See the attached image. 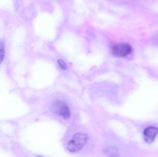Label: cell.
<instances>
[{
    "mask_svg": "<svg viewBox=\"0 0 158 157\" xmlns=\"http://www.w3.org/2000/svg\"><path fill=\"white\" fill-rule=\"evenodd\" d=\"M88 135L83 132H77L68 142L67 149L71 152H77L83 149L88 142Z\"/></svg>",
    "mask_w": 158,
    "mask_h": 157,
    "instance_id": "obj_1",
    "label": "cell"
},
{
    "mask_svg": "<svg viewBox=\"0 0 158 157\" xmlns=\"http://www.w3.org/2000/svg\"><path fill=\"white\" fill-rule=\"evenodd\" d=\"M52 109L54 113L58 115L59 116H61L64 119H68L70 116V109H69V106L65 102L61 101V100H57L54 102L52 103Z\"/></svg>",
    "mask_w": 158,
    "mask_h": 157,
    "instance_id": "obj_2",
    "label": "cell"
},
{
    "mask_svg": "<svg viewBox=\"0 0 158 157\" xmlns=\"http://www.w3.org/2000/svg\"><path fill=\"white\" fill-rule=\"evenodd\" d=\"M133 48L127 43L114 45L111 48V53L117 57H125L132 53Z\"/></svg>",
    "mask_w": 158,
    "mask_h": 157,
    "instance_id": "obj_3",
    "label": "cell"
},
{
    "mask_svg": "<svg viewBox=\"0 0 158 157\" xmlns=\"http://www.w3.org/2000/svg\"><path fill=\"white\" fill-rule=\"evenodd\" d=\"M157 135L158 128L155 126H148V127L145 128L143 132V139L147 143H149V144L154 143Z\"/></svg>",
    "mask_w": 158,
    "mask_h": 157,
    "instance_id": "obj_4",
    "label": "cell"
},
{
    "mask_svg": "<svg viewBox=\"0 0 158 157\" xmlns=\"http://www.w3.org/2000/svg\"><path fill=\"white\" fill-rule=\"evenodd\" d=\"M106 153L110 157H117L118 156V150H117V148L113 147V146H110L107 147L105 150Z\"/></svg>",
    "mask_w": 158,
    "mask_h": 157,
    "instance_id": "obj_5",
    "label": "cell"
},
{
    "mask_svg": "<svg viewBox=\"0 0 158 157\" xmlns=\"http://www.w3.org/2000/svg\"><path fill=\"white\" fill-rule=\"evenodd\" d=\"M0 55H1V62H2L3 59L5 57V49H4V44L2 42L1 46H0Z\"/></svg>",
    "mask_w": 158,
    "mask_h": 157,
    "instance_id": "obj_6",
    "label": "cell"
},
{
    "mask_svg": "<svg viewBox=\"0 0 158 157\" xmlns=\"http://www.w3.org/2000/svg\"><path fill=\"white\" fill-rule=\"evenodd\" d=\"M57 62H58L59 66H60V67L62 69H64V70H65V69H67V66H66V63L65 62L63 61V59H59Z\"/></svg>",
    "mask_w": 158,
    "mask_h": 157,
    "instance_id": "obj_7",
    "label": "cell"
}]
</instances>
